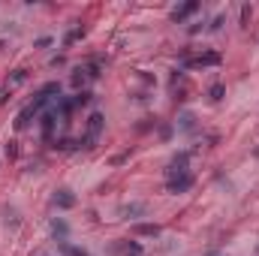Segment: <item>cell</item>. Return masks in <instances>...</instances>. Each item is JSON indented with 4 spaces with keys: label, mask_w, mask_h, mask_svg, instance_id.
<instances>
[{
    "label": "cell",
    "mask_w": 259,
    "mask_h": 256,
    "mask_svg": "<svg viewBox=\"0 0 259 256\" xmlns=\"http://www.w3.org/2000/svg\"><path fill=\"white\" fill-rule=\"evenodd\" d=\"M103 127H105V115H103V112H91V118H88V133H85V139L79 142L82 148H94V145L100 142V136H103Z\"/></svg>",
    "instance_id": "6da1fadb"
},
{
    "label": "cell",
    "mask_w": 259,
    "mask_h": 256,
    "mask_svg": "<svg viewBox=\"0 0 259 256\" xmlns=\"http://www.w3.org/2000/svg\"><path fill=\"white\" fill-rule=\"evenodd\" d=\"M220 63H223V57H220L217 51H202V54H196V57L181 54V66H196V69H202V66H220Z\"/></svg>",
    "instance_id": "7a4b0ae2"
},
{
    "label": "cell",
    "mask_w": 259,
    "mask_h": 256,
    "mask_svg": "<svg viewBox=\"0 0 259 256\" xmlns=\"http://www.w3.org/2000/svg\"><path fill=\"white\" fill-rule=\"evenodd\" d=\"M57 121H60V115L54 112V108H49V112H43V118H40V127H43V139H46V142H52Z\"/></svg>",
    "instance_id": "3957f363"
},
{
    "label": "cell",
    "mask_w": 259,
    "mask_h": 256,
    "mask_svg": "<svg viewBox=\"0 0 259 256\" xmlns=\"http://www.w3.org/2000/svg\"><path fill=\"white\" fill-rule=\"evenodd\" d=\"M187 163H190V151H181L172 157L169 163V178H178V175H187Z\"/></svg>",
    "instance_id": "277c9868"
},
{
    "label": "cell",
    "mask_w": 259,
    "mask_h": 256,
    "mask_svg": "<svg viewBox=\"0 0 259 256\" xmlns=\"http://www.w3.org/2000/svg\"><path fill=\"white\" fill-rule=\"evenodd\" d=\"M199 9H202V6L196 3V0H190V3H181V6H175V9H172V21H178V24H181V21H187L190 15H196Z\"/></svg>",
    "instance_id": "5b68a950"
},
{
    "label": "cell",
    "mask_w": 259,
    "mask_h": 256,
    "mask_svg": "<svg viewBox=\"0 0 259 256\" xmlns=\"http://www.w3.org/2000/svg\"><path fill=\"white\" fill-rule=\"evenodd\" d=\"M130 232H133L136 238H157L163 229H160V223H133Z\"/></svg>",
    "instance_id": "8992f818"
},
{
    "label": "cell",
    "mask_w": 259,
    "mask_h": 256,
    "mask_svg": "<svg viewBox=\"0 0 259 256\" xmlns=\"http://www.w3.org/2000/svg\"><path fill=\"white\" fill-rule=\"evenodd\" d=\"M52 202H54V208H60V211H69V208H76V196H72V190H54V196H52Z\"/></svg>",
    "instance_id": "52a82bcc"
},
{
    "label": "cell",
    "mask_w": 259,
    "mask_h": 256,
    "mask_svg": "<svg viewBox=\"0 0 259 256\" xmlns=\"http://www.w3.org/2000/svg\"><path fill=\"white\" fill-rule=\"evenodd\" d=\"M193 187V175H178V178H169V193H187Z\"/></svg>",
    "instance_id": "ba28073f"
},
{
    "label": "cell",
    "mask_w": 259,
    "mask_h": 256,
    "mask_svg": "<svg viewBox=\"0 0 259 256\" xmlns=\"http://www.w3.org/2000/svg\"><path fill=\"white\" fill-rule=\"evenodd\" d=\"M145 214H148V202H130L121 208V217H127V220H139Z\"/></svg>",
    "instance_id": "9c48e42d"
},
{
    "label": "cell",
    "mask_w": 259,
    "mask_h": 256,
    "mask_svg": "<svg viewBox=\"0 0 259 256\" xmlns=\"http://www.w3.org/2000/svg\"><path fill=\"white\" fill-rule=\"evenodd\" d=\"M175 127L184 130V133H193V130H196V115H193V112H181L178 121H175Z\"/></svg>",
    "instance_id": "30bf717a"
},
{
    "label": "cell",
    "mask_w": 259,
    "mask_h": 256,
    "mask_svg": "<svg viewBox=\"0 0 259 256\" xmlns=\"http://www.w3.org/2000/svg\"><path fill=\"white\" fill-rule=\"evenodd\" d=\"M52 235H54L57 241H66V235H69V223L60 220V217H54V220H52Z\"/></svg>",
    "instance_id": "8fae6325"
},
{
    "label": "cell",
    "mask_w": 259,
    "mask_h": 256,
    "mask_svg": "<svg viewBox=\"0 0 259 256\" xmlns=\"http://www.w3.org/2000/svg\"><path fill=\"white\" fill-rule=\"evenodd\" d=\"M27 82V69H15L12 76L6 79V91H12V88H18V85H24Z\"/></svg>",
    "instance_id": "7c38bea8"
},
{
    "label": "cell",
    "mask_w": 259,
    "mask_h": 256,
    "mask_svg": "<svg viewBox=\"0 0 259 256\" xmlns=\"http://www.w3.org/2000/svg\"><path fill=\"white\" fill-rule=\"evenodd\" d=\"M85 82H88V72H85V69L79 66V69H76V72H72V76H69V85H72V88H82Z\"/></svg>",
    "instance_id": "4fadbf2b"
},
{
    "label": "cell",
    "mask_w": 259,
    "mask_h": 256,
    "mask_svg": "<svg viewBox=\"0 0 259 256\" xmlns=\"http://www.w3.org/2000/svg\"><path fill=\"white\" fill-rule=\"evenodd\" d=\"M30 118H36V112H33V108L27 105V108H24V112L18 115V121H15V127H18V130H24V127L30 124Z\"/></svg>",
    "instance_id": "5bb4252c"
},
{
    "label": "cell",
    "mask_w": 259,
    "mask_h": 256,
    "mask_svg": "<svg viewBox=\"0 0 259 256\" xmlns=\"http://www.w3.org/2000/svg\"><path fill=\"white\" fill-rule=\"evenodd\" d=\"M223 94H226V88L220 85V82H217V85H211V91H208V97H211L214 102H220V100H223Z\"/></svg>",
    "instance_id": "9a60e30c"
},
{
    "label": "cell",
    "mask_w": 259,
    "mask_h": 256,
    "mask_svg": "<svg viewBox=\"0 0 259 256\" xmlns=\"http://www.w3.org/2000/svg\"><path fill=\"white\" fill-rule=\"evenodd\" d=\"M91 100H94V94H88V91H79L76 97H72V102H76V108H79V105H88Z\"/></svg>",
    "instance_id": "2e32d148"
},
{
    "label": "cell",
    "mask_w": 259,
    "mask_h": 256,
    "mask_svg": "<svg viewBox=\"0 0 259 256\" xmlns=\"http://www.w3.org/2000/svg\"><path fill=\"white\" fill-rule=\"evenodd\" d=\"M79 36H82V27H72L66 36H63V46H72V43H76L79 40Z\"/></svg>",
    "instance_id": "e0dca14e"
},
{
    "label": "cell",
    "mask_w": 259,
    "mask_h": 256,
    "mask_svg": "<svg viewBox=\"0 0 259 256\" xmlns=\"http://www.w3.org/2000/svg\"><path fill=\"white\" fill-rule=\"evenodd\" d=\"M127 256H142V244L139 241H127Z\"/></svg>",
    "instance_id": "ac0fdd59"
},
{
    "label": "cell",
    "mask_w": 259,
    "mask_h": 256,
    "mask_svg": "<svg viewBox=\"0 0 259 256\" xmlns=\"http://www.w3.org/2000/svg\"><path fill=\"white\" fill-rule=\"evenodd\" d=\"M223 24H226V15H217V18L211 21V27H208V30H214V33H217V30H223Z\"/></svg>",
    "instance_id": "d6986e66"
},
{
    "label": "cell",
    "mask_w": 259,
    "mask_h": 256,
    "mask_svg": "<svg viewBox=\"0 0 259 256\" xmlns=\"http://www.w3.org/2000/svg\"><path fill=\"white\" fill-rule=\"evenodd\" d=\"M6 223L9 226H18V211L15 208H6Z\"/></svg>",
    "instance_id": "ffe728a7"
},
{
    "label": "cell",
    "mask_w": 259,
    "mask_h": 256,
    "mask_svg": "<svg viewBox=\"0 0 259 256\" xmlns=\"http://www.w3.org/2000/svg\"><path fill=\"white\" fill-rule=\"evenodd\" d=\"M250 15H253V9H250V6L244 3V6H241V27H247V21H250Z\"/></svg>",
    "instance_id": "44dd1931"
},
{
    "label": "cell",
    "mask_w": 259,
    "mask_h": 256,
    "mask_svg": "<svg viewBox=\"0 0 259 256\" xmlns=\"http://www.w3.org/2000/svg\"><path fill=\"white\" fill-rule=\"evenodd\" d=\"M6 157H9V160L18 157V142H9V145H6Z\"/></svg>",
    "instance_id": "7402d4cb"
},
{
    "label": "cell",
    "mask_w": 259,
    "mask_h": 256,
    "mask_svg": "<svg viewBox=\"0 0 259 256\" xmlns=\"http://www.w3.org/2000/svg\"><path fill=\"white\" fill-rule=\"evenodd\" d=\"M172 133H175L172 124H163V127H160V139H172Z\"/></svg>",
    "instance_id": "603a6c76"
},
{
    "label": "cell",
    "mask_w": 259,
    "mask_h": 256,
    "mask_svg": "<svg viewBox=\"0 0 259 256\" xmlns=\"http://www.w3.org/2000/svg\"><path fill=\"white\" fill-rule=\"evenodd\" d=\"M33 46H36V49H46V46H52V36H40V40H36Z\"/></svg>",
    "instance_id": "cb8c5ba5"
},
{
    "label": "cell",
    "mask_w": 259,
    "mask_h": 256,
    "mask_svg": "<svg viewBox=\"0 0 259 256\" xmlns=\"http://www.w3.org/2000/svg\"><path fill=\"white\" fill-rule=\"evenodd\" d=\"M202 27H205V24H202V21H193V24H190V27H187V33H199V30H202Z\"/></svg>",
    "instance_id": "d4e9b609"
},
{
    "label": "cell",
    "mask_w": 259,
    "mask_h": 256,
    "mask_svg": "<svg viewBox=\"0 0 259 256\" xmlns=\"http://www.w3.org/2000/svg\"><path fill=\"white\" fill-rule=\"evenodd\" d=\"M66 63V57L63 54H57V57H52V66H63Z\"/></svg>",
    "instance_id": "484cf974"
},
{
    "label": "cell",
    "mask_w": 259,
    "mask_h": 256,
    "mask_svg": "<svg viewBox=\"0 0 259 256\" xmlns=\"http://www.w3.org/2000/svg\"><path fill=\"white\" fill-rule=\"evenodd\" d=\"M40 256H49V253H40Z\"/></svg>",
    "instance_id": "4316f807"
}]
</instances>
